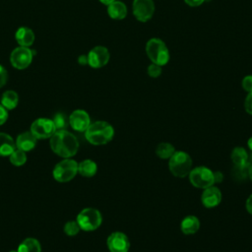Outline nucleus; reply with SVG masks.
I'll return each mask as SVG.
<instances>
[{"label": "nucleus", "instance_id": "obj_1", "mask_svg": "<svg viewBox=\"0 0 252 252\" xmlns=\"http://www.w3.org/2000/svg\"><path fill=\"white\" fill-rule=\"evenodd\" d=\"M49 139L52 152L61 158H70L79 150L77 137L67 130H57Z\"/></svg>", "mask_w": 252, "mask_h": 252}, {"label": "nucleus", "instance_id": "obj_2", "mask_svg": "<svg viewBox=\"0 0 252 252\" xmlns=\"http://www.w3.org/2000/svg\"><path fill=\"white\" fill-rule=\"evenodd\" d=\"M114 135L113 127L106 121H95L90 124L85 131V138L94 146L105 145L110 142Z\"/></svg>", "mask_w": 252, "mask_h": 252}, {"label": "nucleus", "instance_id": "obj_3", "mask_svg": "<svg viewBox=\"0 0 252 252\" xmlns=\"http://www.w3.org/2000/svg\"><path fill=\"white\" fill-rule=\"evenodd\" d=\"M168 167L175 177L183 178L187 176L192 169V158L185 152H174V154L169 158Z\"/></svg>", "mask_w": 252, "mask_h": 252}, {"label": "nucleus", "instance_id": "obj_4", "mask_svg": "<svg viewBox=\"0 0 252 252\" xmlns=\"http://www.w3.org/2000/svg\"><path fill=\"white\" fill-rule=\"evenodd\" d=\"M146 52L150 60L159 66L165 65L169 60V52L165 43L159 38H151L146 44Z\"/></svg>", "mask_w": 252, "mask_h": 252}, {"label": "nucleus", "instance_id": "obj_5", "mask_svg": "<svg viewBox=\"0 0 252 252\" xmlns=\"http://www.w3.org/2000/svg\"><path fill=\"white\" fill-rule=\"evenodd\" d=\"M76 221L82 230L93 231L100 226L102 217L98 210L94 208H85L78 214Z\"/></svg>", "mask_w": 252, "mask_h": 252}, {"label": "nucleus", "instance_id": "obj_6", "mask_svg": "<svg viewBox=\"0 0 252 252\" xmlns=\"http://www.w3.org/2000/svg\"><path fill=\"white\" fill-rule=\"evenodd\" d=\"M78 173V162L74 159L64 158L55 164L52 175L58 182H68L72 180Z\"/></svg>", "mask_w": 252, "mask_h": 252}, {"label": "nucleus", "instance_id": "obj_7", "mask_svg": "<svg viewBox=\"0 0 252 252\" xmlns=\"http://www.w3.org/2000/svg\"><path fill=\"white\" fill-rule=\"evenodd\" d=\"M190 183L197 188L206 189L210 186H213L214 181V172L206 166H197L191 169L189 172Z\"/></svg>", "mask_w": 252, "mask_h": 252}, {"label": "nucleus", "instance_id": "obj_8", "mask_svg": "<svg viewBox=\"0 0 252 252\" xmlns=\"http://www.w3.org/2000/svg\"><path fill=\"white\" fill-rule=\"evenodd\" d=\"M30 131L37 140H44L50 138L56 132V128L52 119L40 117L32 123Z\"/></svg>", "mask_w": 252, "mask_h": 252}, {"label": "nucleus", "instance_id": "obj_9", "mask_svg": "<svg viewBox=\"0 0 252 252\" xmlns=\"http://www.w3.org/2000/svg\"><path fill=\"white\" fill-rule=\"evenodd\" d=\"M155 13V4L153 0H134L133 15L140 22H148Z\"/></svg>", "mask_w": 252, "mask_h": 252}, {"label": "nucleus", "instance_id": "obj_10", "mask_svg": "<svg viewBox=\"0 0 252 252\" xmlns=\"http://www.w3.org/2000/svg\"><path fill=\"white\" fill-rule=\"evenodd\" d=\"M10 61L13 67L20 70L25 69L32 61V51L25 46L17 47L12 51Z\"/></svg>", "mask_w": 252, "mask_h": 252}, {"label": "nucleus", "instance_id": "obj_11", "mask_svg": "<svg viewBox=\"0 0 252 252\" xmlns=\"http://www.w3.org/2000/svg\"><path fill=\"white\" fill-rule=\"evenodd\" d=\"M107 247L110 252H128L130 241L126 234L121 231L112 232L106 240Z\"/></svg>", "mask_w": 252, "mask_h": 252}, {"label": "nucleus", "instance_id": "obj_12", "mask_svg": "<svg viewBox=\"0 0 252 252\" xmlns=\"http://www.w3.org/2000/svg\"><path fill=\"white\" fill-rule=\"evenodd\" d=\"M88 64L93 68H100L109 61V51L104 46H94L87 55Z\"/></svg>", "mask_w": 252, "mask_h": 252}, {"label": "nucleus", "instance_id": "obj_13", "mask_svg": "<svg viewBox=\"0 0 252 252\" xmlns=\"http://www.w3.org/2000/svg\"><path fill=\"white\" fill-rule=\"evenodd\" d=\"M69 123L73 130L77 132H85L91 124V118L87 111L83 109H76L71 113Z\"/></svg>", "mask_w": 252, "mask_h": 252}, {"label": "nucleus", "instance_id": "obj_14", "mask_svg": "<svg viewBox=\"0 0 252 252\" xmlns=\"http://www.w3.org/2000/svg\"><path fill=\"white\" fill-rule=\"evenodd\" d=\"M201 201L203 205L208 209L217 207L221 201L220 190L216 186H210L204 189V192L201 196Z\"/></svg>", "mask_w": 252, "mask_h": 252}, {"label": "nucleus", "instance_id": "obj_15", "mask_svg": "<svg viewBox=\"0 0 252 252\" xmlns=\"http://www.w3.org/2000/svg\"><path fill=\"white\" fill-rule=\"evenodd\" d=\"M37 139L32 135L31 131L21 133L16 139V147L24 152H30L34 149Z\"/></svg>", "mask_w": 252, "mask_h": 252}, {"label": "nucleus", "instance_id": "obj_16", "mask_svg": "<svg viewBox=\"0 0 252 252\" xmlns=\"http://www.w3.org/2000/svg\"><path fill=\"white\" fill-rule=\"evenodd\" d=\"M16 148L14 139L9 134L0 132V157H9Z\"/></svg>", "mask_w": 252, "mask_h": 252}, {"label": "nucleus", "instance_id": "obj_17", "mask_svg": "<svg viewBox=\"0 0 252 252\" xmlns=\"http://www.w3.org/2000/svg\"><path fill=\"white\" fill-rule=\"evenodd\" d=\"M107 6V13L111 19L122 20L127 16V7L123 2L115 0Z\"/></svg>", "mask_w": 252, "mask_h": 252}, {"label": "nucleus", "instance_id": "obj_18", "mask_svg": "<svg viewBox=\"0 0 252 252\" xmlns=\"http://www.w3.org/2000/svg\"><path fill=\"white\" fill-rule=\"evenodd\" d=\"M16 40L20 46L29 47L33 43L34 40L33 32L29 28L22 27L16 32Z\"/></svg>", "mask_w": 252, "mask_h": 252}, {"label": "nucleus", "instance_id": "obj_19", "mask_svg": "<svg viewBox=\"0 0 252 252\" xmlns=\"http://www.w3.org/2000/svg\"><path fill=\"white\" fill-rule=\"evenodd\" d=\"M180 228L184 234H194L200 228V220L195 216H187L182 220Z\"/></svg>", "mask_w": 252, "mask_h": 252}, {"label": "nucleus", "instance_id": "obj_20", "mask_svg": "<svg viewBox=\"0 0 252 252\" xmlns=\"http://www.w3.org/2000/svg\"><path fill=\"white\" fill-rule=\"evenodd\" d=\"M97 170L96 163L92 159H84L78 163V172L84 177H93Z\"/></svg>", "mask_w": 252, "mask_h": 252}, {"label": "nucleus", "instance_id": "obj_21", "mask_svg": "<svg viewBox=\"0 0 252 252\" xmlns=\"http://www.w3.org/2000/svg\"><path fill=\"white\" fill-rule=\"evenodd\" d=\"M18 252H41V245L39 241L33 237L24 239L17 248Z\"/></svg>", "mask_w": 252, "mask_h": 252}, {"label": "nucleus", "instance_id": "obj_22", "mask_svg": "<svg viewBox=\"0 0 252 252\" xmlns=\"http://www.w3.org/2000/svg\"><path fill=\"white\" fill-rule=\"evenodd\" d=\"M19 102V96L18 94L14 91H6L1 97V104L7 109L12 110L14 109Z\"/></svg>", "mask_w": 252, "mask_h": 252}, {"label": "nucleus", "instance_id": "obj_23", "mask_svg": "<svg viewBox=\"0 0 252 252\" xmlns=\"http://www.w3.org/2000/svg\"><path fill=\"white\" fill-rule=\"evenodd\" d=\"M231 159L234 165H243L248 162V153L242 147H236L231 152Z\"/></svg>", "mask_w": 252, "mask_h": 252}, {"label": "nucleus", "instance_id": "obj_24", "mask_svg": "<svg viewBox=\"0 0 252 252\" xmlns=\"http://www.w3.org/2000/svg\"><path fill=\"white\" fill-rule=\"evenodd\" d=\"M174 152H175L174 147L169 143H160L157 146V149H156L157 156L162 159L169 158L174 154Z\"/></svg>", "mask_w": 252, "mask_h": 252}, {"label": "nucleus", "instance_id": "obj_25", "mask_svg": "<svg viewBox=\"0 0 252 252\" xmlns=\"http://www.w3.org/2000/svg\"><path fill=\"white\" fill-rule=\"evenodd\" d=\"M9 159L13 165L21 166V165L25 164L27 161V154H26V152L16 148L15 151L9 156Z\"/></svg>", "mask_w": 252, "mask_h": 252}, {"label": "nucleus", "instance_id": "obj_26", "mask_svg": "<svg viewBox=\"0 0 252 252\" xmlns=\"http://www.w3.org/2000/svg\"><path fill=\"white\" fill-rule=\"evenodd\" d=\"M250 165H251V163L249 161L243 165H234V167L232 169L233 177L239 181L245 180L248 177Z\"/></svg>", "mask_w": 252, "mask_h": 252}, {"label": "nucleus", "instance_id": "obj_27", "mask_svg": "<svg viewBox=\"0 0 252 252\" xmlns=\"http://www.w3.org/2000/svg\"><path fill=\"white\" fill-rule=\"evenodd\" d=\"M53 124L57 130H66V127L68 125V121L67 118L65 116V114L63 113H56L54 115V117L52 118Z\"/></svg>", "mask_w": 252, "mask_h": 252}, {"label": "nucleus", "instance_id": "obj_28", "mask_svg": "<svg viewBox=\"0 0 252 252\" xmlns=\"http://www.w3.org/2000/svg\"><path fill=\"white\" fill-rule=\"evenodd\" d=\"M80 230H81V228H80V226H79V224L76 220H69L64 225V232L68 236L77 235Z\"/></svg>", "mask_w": 252, "mask_h": 252}, {"label": "nucleus", "instance_id": "obj_29", "mask_svg": "<svg viewBox=\"0 0 252 252\" xmlns=\"http://www.w3.org/2000/svg\"><path fill=\"white\" fill-rule=\"evenodd\" d=\"M161 74V66L152 63L148 67V75L152 78H158Z\"/></svg>", "mask_w": 252, "mask_h": 252}, {"label": "nucleus", "instance_id": "obj_30", "mask_svg": "<svg viewBox=\"0 0 252 252\" xmlns=\"http://www.w3.org/2000/svg\"><path fill=\"white\" fill-rule=\"evenodd\" d=\"M242 88L247 92H252V75L245 76L242 80Z\"/></svg>", "mask_w": 252, "mask_h": 252}, {"label": "nucleus", "instance_id": "obj_31", "mask_svg": "<svg viewBox=\"0 0 252 252\" xmlns=\"http://www.w3.org/2000/svg\"><path fill=\"white\" fill-rule=\"evenodd\" d=\"M244 108L245 111L252 115V92L248 93V94L245 97V101H244Z\"/></svg>", "mask_w": 252, "mask_h": 252}, {"label": "nucleus", "instance_id": "obj_32", "mask_svg": "<svg viewBox=\"0 0 252 252\" xmlns=\"http://www.w3.org/2000/svg\"><path fill=\"white\" fill-rule=\"evenodd\" d=\"M7 80H8L7 71L3 66L0 65V88H2L7 83Z\"/></svg>", "mask_w": 252, "mask_h": 252}, {"label": "nucleus", "instance_id": "obj_33", "mask_svg": "<svg viewBox=\"0 0 252 252\" xmlns=\"http://www.w3.org/2000/svg\"><path fill=\"white\" fill-rule=\"evenodd\" d=\"M8 119V110L0 103V126L3 125Z\"/></svg>", "mask_w": 252, "mask_h": 252}, {"label": "nucleus", "instance_id": "obj_34", "mask_svg": "<svg viewBox=\"0 0 252 252\" xmlns=\"http://www.w3.org/2000/svg\"><path fill=\"white\" fill-rule=\"evenodd\" d=\"M206 0H184V2L191 6V7H197V6H200L201 4H203Z\"/></svg>", "mask_w": 252, "mask_h": 252}, {"label": "nucleus", "instance_id": "obj_35", "mask_svg": "<svg viewBox=\"0 0 252 252\" xmlns=\"http://www.w3.org/2000/svg\"><path fill=\"white\" fill-rule=\"evenodd\" d=\"M223 179V175L220 171H215L214 172V181L215 183H220Z\"/></svg>", "mask_w": 252, "mask_h": 252}, {"label": "nucleus", "instance_id": "obj_36", "mask_svg": "<svg viewBox=\"0 0 252 252\" xmlns=\"http://www.w3.org/2000/svg\"><path fill=\"white\" fill-rule=\"evenodd\" d=\"M245 207H246V210L249 214L252 215V194L247 198L246 200V204H245Z\"/></svg>", "mask_w": 252, "mask_h": 252}, {"label": "nucleus", "instance_id": "obj_37", "mask_svg": "<svg viewBox=\"0 0 252 252\" xmlns=\"http://www.w3.org/2000/svg\"><path fill=\"white\" fill-rule=\"evenodd\" d=\"M79 62L81 64H86L88 63V57L86 55H82L80 58H79Z\"/></svg>", "mask_w": 252, "mask_h": 252}, {"label": "nucleus", "instance_id": "obj_38", "mask_svg": "<svg viewBox=\"0 0 252 252\" xmlns=\"http://www.w3.org/2000/svg\"><path fill=\"white\" fill-rule=\"evenodd\" d=\"M102 4H104V5H109L111 2H113V1H115V0H99Z\"/></svg>", "mask_w": 252, "mask_h": 252}, {"label": "nucleus", "instance_id": "obj_39", "mask_svg": "<svg viewBox=\"0 0 252 252\" xmlns=\"http://www.w3.org/2000/svg\"><path fill=\"white\" fill-rule=\"evenodd\" d=\"M247 145H248V148L250 149V151L252 152V137L249 138V140L247 141Z\"/></svg>", "mask_w": 252, "mask_h": 252}, {"label": "nucleus", "instance_id": "obj_40", "mask_svg": "<svg viewBox=\"0 0 252 252\" xmlns=\"http://www.w3.org/2000/svg\"><path fill=\"white\" fill-rule=\"evenodd\" d=\"M248 177L251 179V181H252V164L250 165V167H249V173H248Z\"/></svg>", "mask_w": 252, "mask_h": 252}, {"label": "nucleus", "instance_id": "obj_41", "mask_svg": "<svg viewBox=\"0 0 252 252\" xmlns=\"http://www.w3.org/2000/svg\"><path fill=\"white\" fill-rule=\"evenodd\" d=\"M248 161L252 164V152H251L250 155H248Z\"/></svg>", "mask_w": 252, "mask_h": 252}, {"label": "nucleus", "instance_id": "obj_42", "mask_svg": "<svg viewBox=\"0 0 252 252\" xmlns=\"http://www.w3.org/2000/svg\"><path fill=\"white\" fill-rule=\"evenodd\" d=\"M9 252H18L17 250H11V251H9Z\"/></svg>", "mask_w": 252, "mask_h": 252}]
</instances>
